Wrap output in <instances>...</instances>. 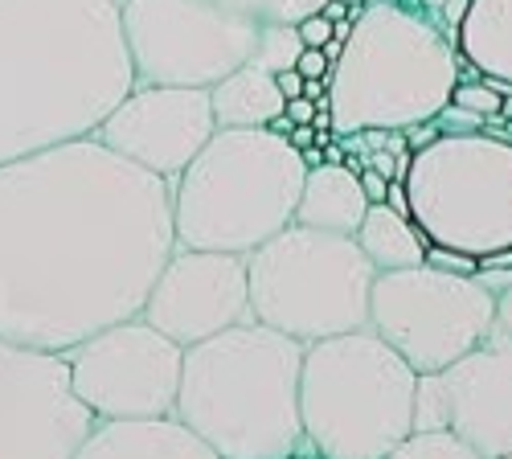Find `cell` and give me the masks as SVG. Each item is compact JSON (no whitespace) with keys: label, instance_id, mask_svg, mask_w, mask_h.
Listing matches in <instances>:
<instances>
[{"label":"cell","instance_id":"1","mask_svg":"<svg viewBox=\"0 0 512 459\" xmlns=\"http://www.w3.org/2000/svg\"><path fill=\"white\" fill-rule=\"evenodd\" d=\"M173 250V181L95 136L0 164V337L66 353L140 316Z\"/></svg>","mask_w":512,"mask_h":459},{"label":"cell","instance_id":"2","mask_svg":"<svg viewBox=\"0 0 512 459\" xmlns=\"http://www.w3.org/2000/svg\"><path fill=\"white\" fill-rule=\"evenodd\" d=\"M132 87L119 0H0V164L95 136Z\"/></svg>","mask_w":512,"mask_h":459},{"label":"cell","instance_id":"3","mask_svg":"<svg viewBox=\"0 0 512 459\" xmlns=\"http://www.w3.org/2000/svg\"><path fill=\"white\" fill-rule=\"evenodd\" d=\"M304 341L246 320L185 349L173 414L222 459H287L304 451Z\"/></svg>","mask_w":512,"mask_h":459},{"label":"cell","instance_id":"4","mask_svg":"<svg viewBox=\"0 0 512 459\" xmlns=\"http://www.w3.org/2000/svg\"><path fill=\"white\" fill-rule=\"evenodd\" d=\"M459 66L455 33L435 13L410 0H369L328 70L336 136L365 128L406 132L435 119L459 87Z\"/></svg>","mask_w":512,"mask_h":459},{"label":"cell","instance_id":"5","mask_svg":"<svg viewBox=\"0 0 512 459\" xmlns=\"http://www.w3.org/2000/svg\"><path fill=\"white\" fill-rule=\"evenodd\" d=\"M308 164L271 128H218L173 181L177 246L250 255L295 222Z\"/></svg>","mask_w":512,"mask_h":459},{"label":"cell","instance_id":"6","mask_svg":"<svg viewBox=\"0 0 512 459\" xmlns=\"http://www.w3.org/2000/svg\"><path fill=\"white\" fill-rule=\"evenodd\" d=\"M418 373L373 328L304 345V447L324 459H386L414 431Z\"/></svg>","mask_w":512,"mask_h":459},{"label":"cell","instance_id":"7","mask_svg":"<svg viewBox=\"0 0 512 459\" xmlns=\"http://www.w3.org/2000/svg\"><path fill=\"white\" fill-rule=\"evenodd\" d=\"M377 267L353 234L291 222L246 255L250 316L295 341H324L369 328Z\"/></svg>","mask_w":512,"mask_h":459},{"label":"cell","instance_id":"8","mask_svg":"<svg viewBox=\"0 0 512 459\" xmlns=\"http://www.w3.org/2000/svg\"><path fill=\"white\" fill-rule=\"evenodd\" d=\"M410 218L422 238L459 255L512 250V140L439 136L410 156Z\"/></svg>","mask_w":512,"mask_h":459},{"label":"cell","instance_id":"9","mask_svg":"<svg viewBox=\"0 0 512 459\" xmlns=\"http://www.w3.org/2000/svg\"><path fill=\"white\" fill-rule=\"evenodd\" d=\"M496 324V296L476 275H451L443 267L377 271L369 291V328L414 373H443L472 353Z\"/></svg>","mask_w":512,"mask_h":459},{"label":"cell","instance_id":"10","mask_svg":"<svg viewBox=\"0 0 512 459\" xmlns=\"http://www.w3.org/2000/svg\"><path fill=\"white\" fill-rule=\"evenodd\" d=\"M140 87H213L259 54L263 25L213 0H119Z\"/></svg>","mask_w":512,"mask_h":459},{"label":"cell","instance_id":"11","mask_svg":"<svg viewBox=\"0 0 512 459\" xmlns=\"http://www.w3.org/2000/svg\"><path fill=\"white\" fill-rule=\"evenodd\" d=\"M62 357L70 365V386L78 402L95 414V423L164 419L177 406L185 349L144 316L99 328Z\"/></svg>","mask_w":512,"mask_h":459},{"label":"cell","instance_id":"12","mask_svg":"<svg viewBox=\"0 0 512 459\" xmlns=\"http://www.w3.org/2000/svg\"><path fill=\"white\" fill-rule=\"evenodd\" d=\"M91 427L62 353L0 337V459H74Z\"/></svg>","mask_w":512,"mask_h":459},{"label":"cell","instance_id":"13","mask_svg":"<svg viewBox=\"0 0 512 459\" xmlns=\"http://www.w3.org/2000/svg\"><path fill=\"white\" fill-rule=\"evenodd\" d=\"M414 431H455L484 459L512 455V337H488L443 373H418Z\"/></svg>","mask_w":512,"mask_h":459},{"label":"cell","instance_id":"14","mask_svg":"<svg viewBox=\"0 0 512 459\" xmlns=\"http://www.w3.org/2000/svg\"><path fill=\"white\" fill-rule=\"evenodd\" d=\"M140 316L160 328L181 349L209 341L218 332L254 320L250 316V283L246 255L230 250H189L177 246L148 291Z\"/></svg>","mask_w":512,"mask_h":459},{"label":"cell","instance_id":"15","mask_svg":"<svg viewBox=\"0 0 512 459\" xmlns=\"http://www.w3.org/2000/svg\"><path fill=\"white\" fill-rule=\"evenodd\" d=\"M218 132L209 87H136L95 128V140L140 169L177 181Z\"/></svg>","mask_w":512,"mask_h":459},{"label":"cell","instance_id":"16","mask_svg":"<svg viewBox=\"0 0 512 459\" xmlns=\"http://www.w3.org/2000/svg\"><path fill=\"white\" fill-rule=\"evenodd\" d=\"M74 459H222L177 414L164 419H111L95 423Z\"/></svg>","mask_w":512,"mask_h":459},{"label":"cell","instance_id":"17","mask_svg":"<svg viewBox=\"0 0 512 459\" xmlns=\"http://www.w3.org/2000/svg\"><path fill=\"white\" fill-rule=\"evenodd\" d=\"M365 210H369V197L349 164H316L304 177L295 222L312 230H332V234H357Z\"/></svg>","mask_w":512,"mask_h":459},{"label":"cell","instance_id":"18","mask_svg":"<svg viewBox=\"0 0 512 459\" xmlns=\"http://www.w3.org/2000/svg\"><path fill=\"white\" fill-rule=\"evenodd\" d=\"M455 46L484 78L512 87V0H467Z\"/></svg>","mask_w":512,"mask_h":459},{"label":"cell","instance_id":"19","mask_svg":"<svg viewBox=\"0 0 512 459\" xmlns=\"http://www.w3.org/2000/svg\"><path fill=\"white\" fill-rule=\"evenodd\" d=\"M209 103H213L218 128H267L287 107L275 74H267L263 66H238L222 82H213Z\"/></svg>","mask_w":512,"mask_h":459},{"label":"cell","instance_id":"20","mask_svg":"<svg viewBox=\"0 0 512 459\" xmlns=\"http://www.w3.org/2000/svg\"><path fill=\"white\" fill-rule=\"evenodd\" d=\"M361 242V250L369 255V263L377 271H402V267H422L426 263V242L422 230L414 226L410 214L390 210L386 201H377L365 210L361 230L353 234Z\"/></svg>","mask_w":512,"mask_h":459},{"label":"cell","instance_id":"21","mask_svg":"<svg viewBox=\"0 0 512 459\" xmlns=\"http://www.w3.org/2000/svg\"><path fill=\"white\" fill-rule=\"evenodd\" d=\"M234 17H246L254 25H300L312 13H324L328 0H213Z\"/></svg>","mask_w":512,"mask_h":459},{"label":"cell","instance_id":"22","mask_svg":"<svg viewBox=\"0 0 512 459\" xmlns=\"http://www.w3.org/2000/svg\"><path fill=\"white\" fill-rule=\"evenodd\" d=\"M386 459H484L455 431H410Z\"/></svg>","mask_w":512,"mask_h":459},{"label":"cell","instance_id":"23","mask_svg":"<svg viewBox=\"0 0 512 459\" xmlns=\"http://www.w3.org/2000/svg\"><path fill=\"white\" fill-rule=\"evenodd\" d=\"M300 54H304V41L295 33V25H263L259 54H254L250 66H263L267 74H279V70H291Z\"/></svg>","mask_w":512,"mask_h":459},{"label":"cell","instance_id":"24","mask_svg":"<svg viewBox=\"0 0 512 459\" xmlns=\"http://www.w3.org/2000/svg\"><path fill=\"white\" fill-rule=\"evenodd\" d=\"M435 123L443 128V136H472V132H484V128H488L484 115L467 111V107H459V103H447V107L435 115Z\"/></svg>","mask_w":512,"mask_h":459},{"label":"cell","instance_id":"25","mask_svg":"<svg viewBox=\"0 0 512 459\" xmlns=\"http://www.w3.org/2000/svg\"><path fill=\"white\" fill-rule=\"evenodd\" d=\"M426 263L443 267V271H451V275H476V271H480V259L459 255V250H443V246H426Z\"/></svg>","mask_w":512,"mask_h":459},{"label":"cell","instance_id":"26","mask_svg":"<svg viewBox=\"0 0 512 459\" xmlns=\"http://www.w3.org/2000/svg\"><path fill=\"white\" fill-rule=\"evenodd\" d=\"M295 33H300L304 50H324L328 41H332V21L324 13H312V17H304L300 25H295Z\"/></svg>","mask_w":512,"mask_h":459},{"label":"cell","instance_id":"27","mask_svg":"<svg viewBox=\"0 0 512 459\" xmlns=\"http://www.w3.org/2000/svg\"><path fill=\"white\" fill-rule=\"evenodd\" d=\"M443 136V128L435 119H426V123H414V128H406V148L410 152H418V148H426V144H435Z\"/></svg>","mask_w":512,"mask_h":459},{"label":"cell","instance_id":"28","mask_svg":"<svg viewBox=\"0 0 512 459\" xmlns=\"http://www.w3.org/2000/svg\"><path fill=\"white\" fill-rule=\"evenodd\" d=\"M295 70H300L304 78H324L332 70V62L324 58V50H304L300 58H295Z\"/></svg>","mask_w":512,"mask_h":459},{"label":"cell","instance_id":"29","mask_svg":"<svg viewBox=\"0 0 512 459\" xmlns=\"http://www.w3.org/2000/svg\"><path fill=\"white\" fill-rule=\"evenodd\" d=\"M357 177H361V189H365L369 205H377V201H386V193H390V177H381L377 169H361Z\"/></svg>","mask_w":512,"mask_h":459},{"label":"cell","instance_id":"30","mask_svg":"<svg viewBox=\"0 0 512 459\" xmlns=\"http://www.w3.org/2000/svg\"><path fill=\"white\" fill-rule=\"evenodd\" d=\"M275 82H279L283 99H300V95H304V74L295 70V66H291V70H279V74H275Z\"/></svg>","mask_w":512,"mask_h":459},{"label":"cell","instance_id":"31","mask_svg":"<svg viewBox=\"0 0 512 459\" xmlns=\"http://www.w3.org/2000/svg\"><path fill=\"white\" fill-rule=\"evenodd\" d=\"M283 115L291 119V123H312V115H316V103L312 99H287V107H283Z\"/></svg>","mask_w":512,"mask_h":459},{"label":"cell","instance_id":"32","mask_svg":"<svg viewBox=\"0 0 512 459\" xmlns=\"http://www.w3.org/2000/svg\"><path fill=\"white\" fill-rule=\"evenodd\" d=\"M496 328L512 337V287L496 296Z\"/></svg>","mask_w":512,"mask_h":459},{"label":"cell","instance_id":"33","mask_svg":"<svg viewBox=\"0 0 512 459\" xmlns=\"http://www.w3.org/2000/svg\"><path fill=\"white\" fill-rule=\"evenodd\" d=\"M386 205H390V210H398V214H410V197H406V181H390Z\"/></svg>","mask_w":512,"mask_h":459},{"label":"cell","instance_id":"34","mask_svg":"<svg viewBox=\"0 0 512 459\" xmlns=\"http://www.w3.org/2000/svg\"><path fill=\"white\" fill-rule=\"evenodd\" d=\"M287 140H291L295 148L304 152V148H312V144H316V128H312V123H295V128H291V136H287Z\"/></svg>","mask_w":512,"mask_h":459},{"label":"cell","instance_id":"35","mask_svg":"<svg viewBox=\"0 0 512 459\" xmlns=\"http://www.w3.org/2000/svg\"><path fill=\"white\" fill-rule=\"evenodd\" d=\"M324 17H328V21H353V5H345V0H328Z\"/></svg>","mask_w":512,"mask_h":459},{"label":"cell","instance_id":"36","mask_svg":"<svg viewBox=\"0 0 512 459\" xmlns=\"http://www.w3.org/2000/svg\"><path fill=\"white\" fill-rule=\"evenodd\" d=\"M312 128H316V132H332V136H336V128H332V111H316V115H312Z\"/></svg>","mask_w":512,"mask_h":459},{"label":"cell","instance_id":"37","mask_svg":"<svg viewBox=\"0 0 512 459\" xmlns=\"http://www.w3.org/2000/svg\"><path fill=\"white\" fill-rule=\"evenodd\" d=\"M324 160H328V164H345V148H340L336 140H328V144H324Z\"/></svg>","mask_w":512,"mask_h":459},{"label":"cell","instance_id":"38","mask_svg":"<svg viewBox=\"0 0 512 459\" xmlns=\"http://www.w3.org/2000/svg\"><path fill=\"white\" fill-rule=\"evenodd\" d=\"M267 128H271V132H275V136H291V128H295V123H291V119H287V115H275V119H271V123H267Z\"/></svg>","mask_w":512,"mask_h":459},{"label":"cell","instance_id":"39","mask_svg":"<svg viewBox=\"0 0 512 459\" xmlns=\"http://www.w3.org/2000/svg\"><path fill=\"white\" fill-rule=\"evenodd\" d=\"M304 164H308V169H316V164H324V152L320 148H304Z\"/></svg>","mask_w":512,"mask_h":459},{"label":"cell","instance_id":"40","mask_svg":"<svg viewBox=\"0 0 512 459\" xmlns=\"http://www.w3.org/2000/svg\"><path fill=\"white\" fill-rule=\"evenodd\" d=\"M418 5H422V9H426V13H439V9H443V5H447V0H418Z\"/></svg>","mask_w":512,"mask_h":459},{"label":"cell","instance_id":"41","mask_svg":"<svg viewBox=\"0 0 512 459\" xmlns=\"http://www.w3.org/2000/svg\"><path fill=\"white\" fill-rule=\"evenodd\" d=\"M287 459H324V455H316V451L304 447V451H295V455H287Z\"/></svg>","mask_w":512,"mask_h":459},{"label":"cell","instance_id":"42","mask_svg":"<svg viewBox=\"0 0 512 459\" xmlns=\"http://www.w3.org/2000/svg\"><path fill=\"white\" fill-rule=\"evenodd\" d=\"M345 5H353V9H365V5H369V0H345Z\"/></svg>","mask_w":512,"mask_h":459},{"label":"cell","instance_id":"43","mask_svg":"<svg viewBox=\"0 0 512 459\" xmlns=\"http://www.w3.org/2000/svg\"><path fill=\"white\" fill-rule=\"evenodd\" d=\"M508 136H512V119H508Z\"/></svg>","mask_w":512,"mask_h":459},{"label":"cell","instance_id":"44","mask_svg":"<svg viewBox=\"0 0 512 459\" xmlns=\"http://www.w3.org/2000/svg\"><path fill=\"white\" fill-rule=\"evenodd\" d=\"M508 459H512V455H508Z\"/></svg>","mask_w":512,"mask_h":459}]
</instances>
